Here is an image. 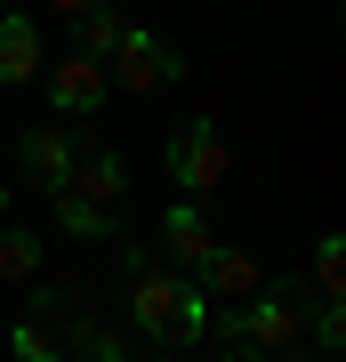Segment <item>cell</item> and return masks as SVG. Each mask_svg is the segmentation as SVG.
<instances>
[{"mask_svg":"<svg viewBox=\"0 0 346 362\" xmlns=\"http://www.w3.org/2000/svg\"><path fill=\"white\" fill-rule=\"evenodd\" d=\"M40 57H49V49H40V25H33V16H0V89H25V81H40Z\"/></svg>","mask_w":346,"mask_h":362,"instance_id":"cell-9","label":"cell"},{"mask_svg":"<svg viewBox=\"0 0 346 362\" xmlns=\"http://www.w3.org/2000/svg\"><path fill=\"white\" fill-rule=\"evenodd\" d=\"M64 354L73 362H121V330H105L97 314H64Z\"/></svg>","mask_w":346,"mask_h":362,"instance_id":"cell-12","label":"cell"},{"mask_svg":"<svg viewBox=\"0 0 346 362\" xmlns=\"http://www.w3.org/2000/svg\"><path fill=\"white\" fill-rule=\"evenodd\" d=\"M226 177H233V153H226L218 121H209V113H193L185 129L169 137V185H185L193 202H218V194H226Z\"/></svg>","mask_w":346,"mask_h":362,"instance_id":"cell-2","label":"cell"},{"mask_svg":"<svg viewBox=\"0 0 346 362\" xmlns=\"http://www.w3.org/2000/svg\"><path fill=\"white\" fill-rule=\"evenodd\" d=\"M121 282H129V322H137L145 338H161L169 354H185L193 338L209 330V298L185 282V274H169V266H154L145 250H121Z\"/></svg>","mask_w":346,"mask_h":362,"instance_id":"cell-1","label":"cell"},{"mask_svg":"<svg viewBox=\"0 0 346 362\" xmlns=\"http://www.w3.org/2000/svg\"><path fill=\"white\" fill-rule=\"evenodd\" d=\"M8 346H16V362H64V338L40 322V314H25V322H16V338H8Z\"/></svg>","mask_w":346,"mask_h":362,"instance_id":"cell-15","label":"cell"},{"mask_svg":"<svg viewBox=\"0 0 346 362\" xmlns=\"http://www.w3.org/2000/svg\"><path fill=\"white\" fill-rule=\"evenodd\" d=\"M0 209H8V185H0Z\"/></svg>","mask_w":346,"mask_h":362,"instance_id":"cell-22","label":"cell"},{"mask_svg":"<svg viewBox=\"0 0 346 362\" xmlns=\"http://www.w3.org/2000/svg\"><path fill=\"white\" fill-rule=\"evenodd\" d=\"M49 8H64V16H81V8H97V0H49Z\"/></svg>","mask_w":346,"mask_h":362,"instance_id":"cell-19","label":"cell"},{"mask_svg":"<svg viewBox=\"0 0 346 362\" xmlns=\"http://www.w3.org/2000/svg\"><path fill=\"white\" fill-rule=\"evenodd\" d=\"M16 161H25L40 185H64V169L81 161V137L64 129V121H40V129H25V137H16Z\"/></svg>","mask_w":346,"mask_h":362,"instance_id":"cell-8","label":"cell"},{"mask_svg":"<svg viewBox=\"0 0 346 362\" xmlns=\"http://www.w3.org/2000/svg\"><path fill=\"white\" fill-rule=\"evenodd\" d=\"M121 16H113V0H97V8H81L73 16V57H97V65H105V57H113L121 49Z\"/></svg>","mask_w":346,"mask_h":362,"instance_id":"cell-10","label":"cell"},{"mask_svg":"<svg viewBox=\"0 0 346 362\" xmlns=\"http://www.w3.org/2000/svg\"><path fill=\"white\" fill-rule=\"evenodd\" d=\"M306 338H314V354H338L346 346V306H322V298H314V306H306Z\"/></svg>","mask_w":346,"mask_h":362,"instance_id":"cell-16","label":"cell"},{"mask_svg":"<svg viewBox=\"0 0 346 362\" xmlns=\"http://www.w3.org/2000/svg\"><path fill=\"white\" fill-rule=\"evenodd\" d=\"M178 73H185V57L169 49L161 33H145V25H129L121 49L105 57V81H113V89H129V97H154L161 81H178Z\"/></svg>","mask_w":346,"mask_h":362,"instance_id":"cell-3","label":"cell"},{"mask_svg":"<svg viewBox=\"0 0 346 362\" xmlns=\"http://www.w3.org/2000/svg\"><path fill=\"white\" fill-rule=\"evenodd\" d=\"M226 362H266V354H258V346H226Z\"/></svg>","mask_w":346,"mask_h":362,"instance_id":"cell-17","label":"cell"},{"mask_svg":"<svg viewBox=\"0 0 346 362\" xmlns=\"http://www.w3.org/2000/svg\"><path fill=\"white\" fill-rule=\"evenodd\" d=\"M193 290L209 298V306H242V298H258V282H266V266L250 258V250H209L202 266L185 274Z\"/></svg>","mask_w":346,"mask_h":362,"instance_id":"cell-4","label":"cell"},{"mask_svg":"<svg viewBox=\"0 0 346 362\" xmlns=\"http://www.w3.org/2000/svg\"><path fill=\"white\" fill-rule=\"evenodd\" d=\"M49 105H57L64 121L97 113V105H105V65H97V57H64V65H49Z\"/></svg>","mask_w":346,"mask_h":362,"instance_id":"cell-7","label":"cell"},{"mask_svg":"<svg viewBox=\"0 0 346 362\" xmlns=\"http://www.w3.org/2000/svg\"><path fill=\"white\" fill-rule=\"evenodd\" d=\"M49 194H57V226L73 233V242H105V233H113V242H121V218H113V209H97V202L64 194V185H49Z\"/></svg>","mask_w":346,"mask_h":362,"instance_id":"cell-11","label":"cell"},{"mask_svg":"<svg viewBox=\"0 0 346 362\" xmlns=\"http://www.w3.org/2000/svg\"><path fill=\"white\" fill-rule=\"evenodd\" d=\"M8 8H16V0H0V16H8Z\"/></svg>","mask_w":346,"mask_h":362,"instance_id":"cell-21","label":"cell"},{"mask_svg":"<svg viewBox=\"0 0 346 362\" xmlns=\"http://www.w3.org/2000/svg\"><path fill=\"white\" fill-rule=\"evenodd\" d=\"M161 250H169V274H193L209 250H218V233H209L202 202H169V209H161Z\"/></svg>","mask_w":346,"mask_h":362,"instance_id":"cell-5","label":"cell"},{"mask_svg":"<svg viewBox=\"0 0 346 362\" xmlns=\"http://www.w3.org/2000/svg\"><path fill=\"white\" fill-rule=\"evenodd\" d=\"M33 274H40V233L0 226V282H33Z\"/></svg>","mask_w":346,"mask_h":362,"instance_id":"cell-14","label":"cell"},{"mask_svg":"<svg viewBox=\"0 0 346 362\" xmlns=\"http://www.w3.org/2000/svg\"><path fill=\"white\" fill-rule=\"evenodd\" d=\"M314 298L322 306H346V233H322L314 242Z\"/></svg>","mask_w":346,"mask_h":362,"instance_id":"cell-13","label":"cell"},{"mask_svg":"<svg viewBox=\"0 0 346 362\" xmlns=\"http://www.w3.org/2000/svg\"><path fill=\"white\" fill-rule=\"evenodd\" d=\"M161 362H185V354H169V346H161Z\"/></svg>","mask_w":346,"mask_h":362,"instance_id":"cell-20","label":"cell"},{"mask_svg":"<svg viewBox=\"0 0 346 362\" xmlns=\"http://www.w3.org/2000/svg\"><path fill=\"white\" fill-rule=\"evenodd\" d=\"M274 362H338V354H298V346H290V354H274Z\"/></svg>","mask_w":346,"mask_h":362,"instance_id":"cell-18","label":"cell"},{"mask_svg":"<svg viewBox=\"0 0 346 362\" xmlns=\"http://www.w3.org/2000/svg\"><path fill=\"white\" fill-rule=\"evenodd\" d=\"M64 194H81V202L113 209V202L129 194V161H121V153H105V145H81V161L64 169Z\"/></svg>","mask_w":346,"mask_h":362,"instance_id":"cell-6","label":"cell"},{"mask_svg":"<svg viewBox=\"0 0 346 362\" xmlns=\"http://www.w3.org/2000/svg\"><path fill=\"white\" fill-rule=\"evenodd\" d=\"M121 362H129V354H121Z\"/></svg>","mask_w":346,"mask_h":362,"instance_id":"cell-23","label":"cell"}]
</instances>
